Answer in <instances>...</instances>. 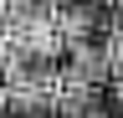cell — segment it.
Instances as JSON below:
<instances>
[{
  "mask_svg": "<svg viewBox=\"0 0 123 118\" xmlns=\"http://www.w3.org/2000/svg\"><path fill=\"white\" fill-rule=\"evenodd\" d=\"M72 62L67 72H62V82H72V87H98L108 77V46H98V41H72Z\"/></svg>",
  "mask_w": 123,
  "mask_h": 118,
  "instance_id": "1",
  "label": "cell"
},
{
  "mask_svg": "<svg viewBox=\"0 0 123 118\" xmlns=\"http://www.w3.org/2000/svg\"><path fill=\"white\" fill-rule=\"evenodd\" d=\"M51 16H56V31H62V41H67V46L92 36V10H87V5H56Z\"/></svg>",
  "mask_w": 123,
  "mask_h": 118,
  "instance_id": "2",
  "label": "cell"
},
{
  "mask_svg": "<svg viewBox=\"0 0 123 118\" xmlns=\"http://www.w3.org/2000/svg\"><path fill=\"white\" fill-rule=\"evenodd\" d=\"M10 5H21V10H56V0H10Z\"/></svg>",
  "mask_w": 123,
  "mask_h": 118,
  "instance_id": "3",
  "label": "cell"
}]
</instances>
